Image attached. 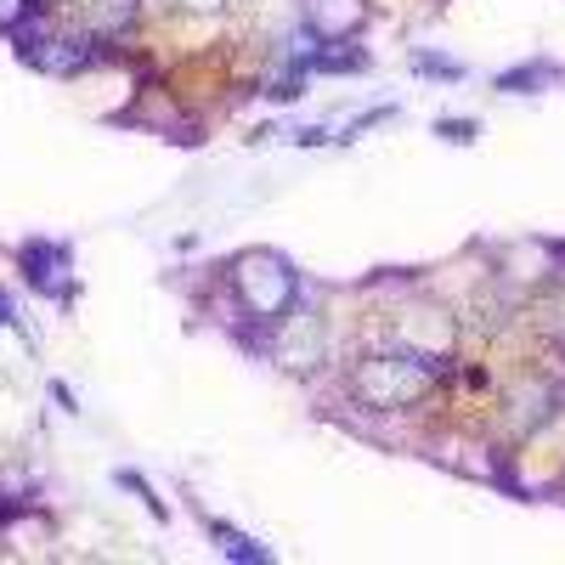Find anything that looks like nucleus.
Returning <instances> with one entry per match:
<instances>
[{
	"mask_svg": "<svg viewBox=\"0 0 565 565\" xmlns=\"http://www.w3.org/2000/svg\"><path fill=\"white\" fill-rule=\"evenodd\" d=\"M436 373H441V362H436L430 351H418V345H413V351H385V356H362V362H356L351 391H356L362 407L396 413V407H413L424 391H430Z\"/></svg>",
	"mask_w": 565,
	"mask_h": 565,
	"instance_id": "1",
	"label": "nucleus"
},
{
	"mask_svg": "<svg viewBox=\"0 0 565 565\" xmlns=\"http://www.w3.org/2000/svg\"><path fill=\"white\" fill-rule=\"evenodd\" d=\"M232 289H238L244 317H255V322H282V317H289V306H295L300 277H295V266L282 260L277 249H249L238 266H232Z\"/></svg>",
	"mask_w": 565,
	"mask_h": 565,
	"instance_id": "2",
	"label": "nucleus"
},
{
	"mask_svg": "<svg viewBox=\"0 0 565 565\" xmlns=\"http://www.w3.org/2000/svg\"><path fill=\"white\" fill-rule=\"evenodd\" d=\"M322 340L328 328L317 311H300V317H282V340H277V356L289 367H317L322 362Z\"/></svg>",
	"mask_w": 565,
	"mask_h": 565,
	"instance_id": "3",
	"label": "nucleus"
},
{
	"mask_svg": "<svg viewBox=\"0 0 565 565\" xmlns=\"http://www.w3.org/2000/svg\"><path fill=\"white\" fill-rule=\"evenodd\" d=\"M18 260H23V271H29V282H34L40 295H57V289H63V266H68V255H63L57 244H40V238H34V244H23Z\"/></svg>",
	"mask_w": 565,
	"mask_h": 565,
	"instance_id": "4",
	"label": "nucleus"
},
{
	"mask_svg": "<svg viewBox=\"0 0 565 565\" xmlns=\"http://www.w3.org/2000/svg\"><path fill=\"white\" fill-rule=\"evenodd\" d=\"M362 23V0H311V29L322 40H340Z\"/></svg>",
	"mask_w": 565,
	"mask_h": 565,
	"instance_id": "5",
	"label": "nucleus"
},
{
	"mask_svg": "<svg viewBox=\"0 0 565 565\" xmlns=\"http://www.w3.org/2000/svg\"><path fill=\"white\" fill-rule=\"evenodd\" d=\"M210 537H215V548L226 559H244V565H266L271 559V548H260L255 537H244L238 526H226V521H210Z\"/></svg>",
	"mask_w": 565,
	"mask_h": 565,
	"instance_id": "6",
	"label": "nucleus"
},
{
	"mask_svg": "<svg viewBox=\"0 0 565 565\" xmlns=\"http://www.w3.org/2000/svg\"><path fill=\"white\" fill-rule=\"evenodd\" d=\"M548 79H559V68H554V63H526V68L498 74V90H521V97H532V90H537V85H548Z\"/></svg>",
	"mask_w": 565,
	"mask_h": 565,
	"instance_id": "7",
	"label": "nucleus"
},
{
	"mask_svg": "<svg viewBox=\"0 0 565 565\" xmlns=\"http://www.w3.org/2000/svg\"><path fill=\"white\" fill-rule=\"evenodd\" d=\"M413 74H430V79H463V63L436 57V52H413Z\"/></svg>",
	"mask_w": 565,
	"mask_h": 565,
	"instance_id": "8",
	"label": "nucleus"
},
{
	"mask_svg": "<svg viewBox=\"0 0 565 565\" xmlns=\"http://www.w3.org/2000/svg\"><path fill=\"white\" fill-rule=\"evenodd\" d=\"M436 136L452 141V148H469L476 141V119H436Z\"/></svg>",
	"mask_w": 565,
	"mask_h": 565,
	"instance_id": "9",
	"label": "nucleus"
},
{
	"mask_svg": "<svg viewBox=\"0 0 565 565\" xmlns=\"http://www.w3.org/2000/svg\"><path fill=\"white\" fill-rule=\"evenodd\" d=\"M119 487H125V492H136V498H141V503H148V509L159 514V521H164V503L153 498V487H148V481H141V476H136V469H119Z\"/></svg>",
	"mask_w": 565,
	"mask_h": 565,
	"instance_id": "10",
	"label": "nucleus"
},
{
	"mask_svg": "<svg viewBox=\"0 0 565 565\" xmlns=\"http://www.w3.org/2000/svg\"><path fill=\"white\" fill-rule=\"evenodd\" d=\"M23 12H29V0H0V29H12Z\"/></svg>",
	"mask_w": 565,
	"mask_h": 565,
	"instance_id": "11",
	"label": "nucleus"
},
{
	"mask_svg": "<svg viewBox=\"0 0 565 565\" xmlns=\"http://www.w3.org/2000/svg\"><path fill=\"white\" fill-rule=\"evenodd\" d=\"M554 334L565 340V282H559V295H554Z\"/></svg>",
	"mask_w": 565,
	"mask_h": 565,
	"instance_id": "12",
	"label": "nucleus"
},
{
	"mask_svg": "<svg viewBox=\"0 0 565 565\" xmlns=\"http://www.w3.org/2000/svg\"><path fill=\"white\" fill-rule=\"evenodd\" d=\"M7 322H12V300H7V295H0V328H7Z\"/></svg>",
	"mask_w": 565,
	"mask_h": 565,
	"instance_id": "13",
	"label": "nucleus"
},
{
	"mask_svg": "<svg viewBox=\"0 0 565 565\" xmlns=\"http://www.w3.org/2000/svg\"><path fill=\"white\" fill-rule=\"evenodd\" d=\"M186 7H199V12H215V7H221V0H186Z\"/></svg>",
	"mask_w": 565,
	"mask_h": 565,
	"instance_id": "14",
	"label": "nucleus"
}]
</instances>
